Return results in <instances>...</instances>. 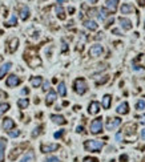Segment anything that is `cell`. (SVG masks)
<instances>
[{"label": "cell", "mask_w": 145, "mask_h": 162, "mask_svg": "<svg viewBox=\"0 0 145 162\" xmlns=\"http://www.w3.org/2000/svg\"><path fill=\"white\" fill-rule=\"evenodd\" d=\"M84 148H85V150L91 152V153H99L104 148V142L103 141H97V140H89L84 142Z\"/></svg>", "instance_id": "1"}, {"label": "cell", "mask_w": 145, "mask_h": 162, "mask_svg": "<svg viewBox=\"0 0 145 162\" xmlns=\"http://www.w3.org/2000/svg\"><path fill=\"white\" fill-rule=\"evenodd\" d=\"M73 89L77 94H84L87 91H88V85H87V81L84 79H77L73 83Z\"/></svg>", "instance_id": "2"}, {"label": "cell", "mask_w": 145, "mask_h": 162, "mask_svg": "<svg viewBox=\"0 0 145 162\" xmlns=\"http://www.w3.org/2000/svg\"><path fill=\"white\" fill-rule=\"evenodd\" d=\"M103 132V118L97 117L91 122V133L92 134H100Z\"/></svg>", "instance_id": "3"}, {"label": "cell", "mask_w": 145, "mask_h": 162, "mask_svg": "<svg viewBox=\"0 0 145 162\" xmlns=\"http://www.w3.org/2000/svg\"><path fill=\"white\" fill-rule=\"evenodd\" d=\"M103 53H104V48H103V45H100V44H95L89 49V56H92V57H99V56H101Z\"/></svg>", "instance_id": "4"}, {"label": "cell", "mask_w": 145, "mask_h": 162, "mask_svg": "<svg viewBox=\"0 0 145 162\" xmlns=\"http://www.w3.org/2000/svg\"><path fill=\"white\" fill-rule=\"evenodd\" d=\"M121 125V120L119 117H115V118H108L107 120V129L108 130H115L116 128H119Z\"/></svg>", "instance_id": "5"}, {"label": "cell", "mask_w": 145, "mask_h": 162, "mask_svg": "<svg viewBox=\"0 0 145 162\" xmlns=\"http://www.w3.org/2000/svg\"><path fill=\"white\" fill-rule=\"evenodd\" d=\"M60 146L57 144H41L40 146V150L41 153H52V152H56Z\"/></svg>", "instance_id": "6"}, {"label": "cell", "mask_w": 145, "mask_h": 162, "mask_svg": "<svg viewBox=\"0 0 145 162\" xmlns=\"http://www.w3.org/2000/svg\"><path fill=\"white\" fill-rule=\"evenodd\" d=\"M22 83V80H20L16 75H11V76H8L7 77V81H6V84H7V87H10V88H15V87H18V85Z\"/></svg>", "instance_id": "7"}, {"label": "cell", "mask_w": 145, "mask_h": 162, "mask_svg": "<svg viewBox=\"0 0 145 162\" xmlns=\"http://www.w3.org/2000/svg\"><path fill=\"white\" fill-rule=\"evenodd\" d=\"M99 112H100V104L97 101H92L89 106H88V113L89 114H97Z\"/></svg>", "instance_id": "8"}, {"label": "cell", "mask_w": 145, "mask_h": 162, "mask_svg": "<svg viewBox=\"0 0 145 162\" xmlns=\"http://www.w3.org/2000/svg\"><path fill=\"white\" fill-rule=\"evenodd\" d=\"M119 21H120V25H121L123 29H125V31L132 29V21H131L129 19H127V17H120Z\"/></svg>", "instance_id": "9"}, {"label": "cell", "mask_w": 145, "mask_h": 162, "mask_svg": "<svg viewBox=\"0 0 145 162\" xmlns=\"http://www.w3.org/2000/svg\"><path fill=\"white\" fill-rule=\"evenodd\" d=\"M116 112L119 113V114H123V116H125L129 113V105H128V102H123V104H120L117 109H116Z\"/></svg>", "instance_id": "10"}, {"label": "cell", "mask_w": 145, "mask_h": 162, "mask_svg": "<svg viewBox=\"0 0 145 162\" xmlns=\"http://www.w3.org/2000/svg\"><path fill=\"white\" fill-rule=\"evenodd\" d=\"M136 129H137V126H136L135 124L129 122V124H127L125 126H124V133L128 134V136H133L136 133Z\"/></svg>", "instance_id": "11"}, {"label": "cell", "mask_w": 145, "mask_h": 162, "mask_svg": "<svg viewBox=\"0 0 145 162\" xmlns=\"http://www.w3.org/2000/svg\"><path fill=\"white\" fill-rule=\"evenodd\" d=\"M14 126H15L14 120H12V118H4V121H3V129H4V130L10 132V130L14 129Z\"/></svg>", "instance_id": "12"}, {"label": "cell", "mask_w": 145, "mask_h": 162, "mask_svg": "<svg viewBox=\"0 0 145 162\" xmlns=\"http://www.w3.org/2000/svg\"><path fill=\"white\" fill-rule=\"evenodd\" d=\"M11 67H12V63H6V64H3V65L0 67V80L8 73V71L11 69Z\"/></svg>", "instance_id": "13"}, {"label": "cell", "mask_w": 145, "mask_h": 162, "mask_svg": "<svg viewBox=\"0 0 145 162\" xmlns=\"http://www.w3.org/2000/svg\"><path fill=\"white\" fill-rule=\"evenodd\" d=\"M51 120L53 121L55 124H57V125H65L67 124V120L64 118L63 116H59V114H52L51 116Z\"/></svg>", "instance_id": "14"}, {"label": "cell", "mask_w": 145, "mask_h": 162, "mask_svg": "<svg viewBox=\"0 0 145 162\" xmlns=\"http://www.w3.org/2000/svg\"><path fill=\"white\" fill-rule=\"evenodd\" d=\"M120 11H121V14H124V15L133 14V12H135V7L131 6V4H123L121 8H120Z\"/></svg>", "instance_id": "15"}, {"label": "cell", "mask_w": 145, "mask_h": 162, "mask_svg": "<svg viewBox=\"0 0 145 162\" xmlns=\"http://www.w3.org/2000/svg\"><path fill=\"white\" fill-rule=\"evenodd\" d=\"M56 101V93H55V91H49L48 92V94H47V97H45V104L47 105H52Z\"/></svg>", "instance_id": "16"}, {"label": "cell", "mask_w": 145, "mask_h": 162, "mask_svg": "<svg viewBox=\"0 0 145 162\" xmlns=\"http://www.w3.org/2000/svg\"><path fill=\"white\" fill-rule=\"evenodd\" d=\"M119 2H120V0H107V7H108V10H109L111 12H115L116 10H117Z\"/></svg>", "instance_id": "17"}, {"label": "cell", "mask_w": 145, "mask_h": 162, "mask_svg": "<svg viewBox=\"0 0 145 162\" xmlns=\"http://www.w3.org/2000/svg\"><path fill=\"white\" fill-rule=\"evenodd\" d=\"M84 27L88 28L89 31H96L99 25L96 21H93V20H85V21H84Z\"/></svg>", "instance_id": "18"}, {"label": "cell", "mask_w": 145, "mask_h": 162, "mask_svg": "<svg viewBox=\"0 0 145 162\" xmlns=\"http://www.w3.org/2000/svg\"><path fill=\"white\" fill-rule=\"evenodd\" d=\"M111 102H112V96H111V94H105V96L103 97V102H101V105H103L104 109H109V108H111Z\"/></svg>", "instance_id": "19"}, {"label": "cell", "mask_w": 145, "mask_h": 162, "mask_svg": "<svg viewBox=\"0 0 145 162\" xmlns=\"http://www.w3.org/2000/svg\"><path fill=\"white\" fill-rule=\"evenodd\" d=\"M19 47V39L18 37H14L10 41V52L11 53H14V52H16V49H18Z\"/></svg>", "instance_id": "20"}, {"label": "cell", "mask_w": 145, "mask_h": 162, "mask_svg": "<svg viewBox=\"0 0 145 162\" xmlns=\"http://www.w3.org/2000/svg\"><path fill=\"white\" fill-rule=\"evenodd\" d=\"M20 17H22V20H27L29 17V8L27 6L22 7V10H20Z\"/></svg>", "instance_id": "21"}, {"label": "cell", "mask_w": 145, "mask_h": 162, "mask_svg": "<svg viewBox=\"0 0 145 162\" xmlns=\"http://www.w3.org/2000/svg\"><path fill=\"white\" fill-rule=\"evenodd\" d=\"M55 11H56V14H57V17L60 19V20H64L65 19V11L63 10V7L61 6H56V8H55Z\"/></svg>", "instance_id": "22"}, {"label": "cell", "mask_w": 145, "mask_h": 162, "mask_svg": "<svg viewBox=\"0 0 145 162\" xmlns=\"http://www.w3.org/2000/svg\"><path fill=\"white\" fill-rule=\"evenodd\" d=\"M41 83H43V79L40 77V76H36V77H32L31 79V85L33 88H39L40 85H41Z\"/></svg>", "instance_id": "23"}, {"label": "cell", "mask_w": 145, "mask_h": 162, "mask_svg": "<svg viewBox=\"0 0 145 162\" xmlns=\"http://www.w3.org/2000/svg\"><path fill=\"white\" fill-rule=\"evenodd\" d=\"M6 145H7V141L2 138L0 140V162L4 161V149H6Z\"/></svg>", "instance_id": "24"}, {"label": "cell", "mask_w": 145, "mask_h": 162, "mask_svg": "<svg viewBox=\"0 0 145 162\" xmlns=\"http://www.w3.org/2000/svg\"><path fill=\"white\" fill-rule=\"evenodd\" d=\"M57 92H59V94H60V96L65 97V94H67V87H65V83H60V84H59V87H57Z\"/></svg>", "instance_id": "25"}, {"label": "cell", "mask_w": 145, "mask_h": 162, "mask_svg": "<svg viewBox=\"0 0 145 162\" xmlns=\"http://www.w3.org/2000/svg\"><path fill=\"white\" fill-rule=\"evenodd\" d=\"M28 105H29V100H28V98H20L18 101V106L20 109H27Z\"/></svg>", "instance_id": "26"}, {"label": "cell", "mask_w": 145, "mask_h": 162, "mask_svg": "<svg viewBox=\"0 0 145 162\" xmlns=\"http://www.w3.org/2000/svg\"><path fill=\"white\" fill-rule=\"evenodd\" d=\"M33 158H35V154H33V153H32V152H28L27 154L22 158V161H20V162H33Z\"/></svg>", "instance_id": "27"}, {"label": "cell", "mask_w": 145, "mask_h": 162, "mask_svg": "<svg viewBox=\"0 0 145 162\" xmlns=\"http://www.w3.org/2000/svg\"><path fill=\"white\" fill-rule=\"evenodd\" d=\"M10 110V104H7V102H2L0 104V117H2L4 113Z\"/></svg>", "instance_id": "28"}, {"label": "cell", "mask_w": 145, "mask_h": 162, "mask_svg": "<svg viewBox=\"0 0 145 162\" xmlns=\"http://www.w3.org/2000/svg\"><path fill=\"white\" fill-rule=\"evenodd\" d=\"M16 24H18V19H16V15H12L11 19L6 23V27H14V25H16Z\"/></svg>", "instance_id": "29"}, {"label": "cell", "mask_w": 145, "mask_h": 162, "mask_svg": "<svg viewBox=\"0 0 145 162\" xmlns=\"http://www.w3.org/2000/svg\"><path fill=\"white\" fill-rule=\"evenodd\" d=\"M20 150H22V149H20V148H16V149H14V150H12V152L10 153V160H12V161H14V160H16V158H18V156L20 154Z\"/></svg>", "instance_id": "30"}, {"label": "cell", "mask_w": 145, "mask_h": 162, "mask_svg": "<svg viewBox=\"0 0 145 162\" xmlns=\"http://www.w3.org/2000/svg\"><path fill=\"white\" fill-rule=\"evenodd\" d=\"M108 16V11L105 10V8H101V10L99 11V19L100 20H104Z\"/></svg>", "instance_id": "31"}, {"label": "cell", "mask_w": 145, "mask_h": 162, "mask_svg": "<svg viewBox=\"0 0 145 162\" xmlns=\"http://www.w3.org/2000/svg\"><path fill=\"white\" fill-rule=\"evenodd\" d=\"M136 109H137V110H144V109H145V101L144 100H139L137 102H136Z\"/></svg>", "instance_id": "32"}, {"label": "cell", "mask_w": 145, "mask_h": 162, "mask_svg": "<svg viewBox=\"0 0 145 162\" xmlns=\"http://www.w3.org/2000/svg\"><path fill=\"white\" fill-rule=\"evenodd\" d=\"M41 129H43V126H37V128H35V130L32 132V137H33V138H35V137H37V136L40 134V133H41Z\"/></svg>", "instance_id": "33"}, {"label": "cell", "mask_w": 145, "mask_h": 162, "mask_svg": "<svg viewBox=\"0 0 145 162\" xmlns=\"http://www.w3.org/2000/svg\"><path fill=\"white\" fill-rule=\"evenodd\" d=\"M8 133H10V136L12 137V138H16V137L20 136V130H18V129H15V130H10Z\"/></svg>", "instance_id": "34"}, {"label": "cell", "mask_w": 145, "mask_h": 162, "mask_svg": "<svg viewBox=\"0 0 145 162\" xmlns=\"http://www.w3.org/2000/svg\"><path fill=\"white\" fill-rule=\"evenodd\" d=\"M44 162H61V161H60L57 157H48V158L44 161Z\"/></svg>", "instance_id": "35"}, {"label": "cell", "mask_w": 145, "mask_h": 162, "mask_svg": "<svg viewBox=\"0 0 145 162\" xmlns=\"http://www.w3.org/2000/svg\"><path fill=\"white\" fill-rule=\"evenodd\" d=\"M108 80H109V76H104V79L99 80V81H96V84H97V85H100V84H105Z\"/></svg>", "instance_id": "36"}, {"label": "cell", "mask_w": 145, "mask_h": 162, "mask_svg": "<svg viewBox=\"0 0 145 162\" xmlns=\"http://www.w3.org/2000/svg\"><path fill=\"white\" fill-rule=\"evenodd\" d=\"M120 162H128V156L127 154H121V156H120Z\"/></svg>", "instance_id": "37"}, {"label": "cell", "mask_w": 145, "mask_h": 162, "mask_svg": "<svg viewBox=\"0 0 145 162\" xmlns=\"http://www.w3.org/2000/svg\"><path fill=\"white\" fill-rule=\"evenodd\" d=\"M84 162H99L97 158H91V157H87L85 160H84Z\"/></svg>", "instance_id": "38"}, {"label": "cell", "mask_w": 145, "mask_h": 162, "mask_svg": "<svg viewBox=\"0 0 145 162\" xmlns=\"http://www.w3.org/2000/svg\"><path fill=\"white\" fill-rule=\"evenodd\" d=\"M64 134V130H59V132H56L55 133V138H60V137H61Z\"/></svg>", "instance_id": "39"}, {"label": "cell", "mask_w": 145, "mask_h": 162, "mask_svg": "<svg viewBox=\"0 0 145 162\" xmlns=\"http://www.w3.org/2000/svg\"><path fill=\"white\" fill-rule=\"evenodd\" d=\"M139 118H140V122H141V124H145V114L139 116Z\"/></svg>", "instance_id": "40"}, {"label": "cell", "mask_w": 145, "mask_h": 162, "mask_svg": "<svg viewBox=\"0 0 145 162\" xmlns=\"http://www.w3.org/2000/svg\"><path fill=\"white\" fill-rule=\"evenodd\" d=\"M67 49H68V45H67V44L63 41V48H61V52H65Z\"/></svg>", "instance_id": "41"}, {"label": "cell", "mask_w": 145, "mask_h": 162, "mask_svg": "<svg viewBox=\"0 0 145 162\" xmlns=\"http://www.w3.org/2000/svg\"><path fill=\"white\" fill-rule=\"evenodd\" d=\"M76 132H77V133H83L84 132V128L83 126H77V128H76Z\"/></svg>", "instance_id": "42"}, {"label": "cell", "mask_w": 145, "mask_h": 162, "mask_svg": "<svg viewBox=\"0 0 145 162\" xmlns=\"http://www.w3.org/2000/svg\"><path fill=\"white\" fill-rule=\"evenodd\" d=\"M112 33H115V35H119V36H121V32H120L119 29H112Z\"/></svg>", "instance_id": "43"}, {"label": "cell", "mask_w": 145, "mask_h": 162, "mask_svg": "<svg viewBox=\"0 0 145 162\" xmlns=\"http://www.w3.org/2000/svg\"><path fill=\"white\" fill-rule=\"evenodd\" d=\"M137 2L140 7H145V0H137Z\"/></svg>", "instance_id": "44"}, {"label": "cell", "mask_w": 145, "mask_h": 162, "mask_svg": "<svg viewBox=\"0 0 145 162\" xmlns=\"http://www.w3.org/2000/svg\"><path fill=\"white\" fill-rule=\"evenodd\" d=\"M96 12H97L96 10H91L89 12H88V15H89V16H93V15H96Z\"/></svg>", "instance_id": "45"}, {"label": "cell", "mask_w": 145, "mask_h": 162, "mask_svg": "<svg viewBox=\"0 0 145 162\" xmlns=\"http://www.w3.org/2000/svg\"><path fill=\"white\" fill-rule=\"evenodd\" d=\"M121 137H123L121 133H117V134H116V140H117V141H121Z\"/></svg>", "instance_id": "46"}, {"label": "cell", "mask_w": 145, "mask_h": 162, "mask_svg": "<svg viewBox=\"0 0 145 162\" xmlns=\"http://www.w3.org/2000/svg\"><path fill=\"white\" fill-rule=\"evenodd\" d=\"M141 140L145 141V129H143V130H141Z\"/></svg>", "instance_id": "47"}, {"label": "cell", "mask_w": 145, "mask_h": 162, "mask_svg": "<svg viewBox=\"0 0 145 162\" xmlns=\"http://www.w3.org/2000/svg\"><path fill=\"white\" fill-rule=\"evenodd\" d=\"M68 2V0H57V3H59V6H61V4L63 3H67Z\"/></svg>", "instance_id": "48"}, {"label": "cell", "mask_w": 145, "mask_h": 162, "mask_svg": "<svg viewBox=\"0 0 145 162\" xmlns=\"http://www.w3.org/2000/svg\"><path fill=\"white\" fill-rule=\"evenodd\" d=\"M112 23H113V17H112V19L109 20V21H108V24H107V25H105V27L108 28V27H109V25H111V24H112Z\"/></svg>", "instance_id": "49"}, {"label": "cell", "mask_w": 145, "mask_h": 162, "mask_svg": "<svg viewBox=\"0 0 145 162\" xmlns=\"http://www.w3.org/2000/svg\"><path fill=\"white\" fill-rule=\"evenodd\" d=\"M22 93H23V94H28V89H23Z\"/></svg>", "instance_id": "50"}, {"label": "cell", "mask_w": 145, "mask_h": 162, "mask_svg": "<svg viewBox=\"0 0 145 162\" xmlns=\"http://www.w3.org/2000/svg\"><path fill=\"white\" fill-rule=\"evenodd\" d=\"M43 89H44V91H47V89H48V83L44 84V88H43Z\"/></svg>", "instance_id": "51"}, {"label": "cell", "mask_w": 145, "mask_h": 162, "mask_svg": "<svg viewBox=\"0 0 145 162\" xmlns=\"http://www.w3.org/2000/svg\"><path fill=\"white\" fill-rule=\"evenodd\" d=\"M96 2H97V0H89V3H92V4H95Z\"/></svg>", "instance_id": "52"}, {"label": "cell", "mask_w": 145, "mask_h": 162, "mask_svg": "<svg viewBox=\"0 0 145 162\" xmlns=\"http://www.w3.org/2000/svg\"><path fill=\"white\" fill-rule=\"evenodd\" d=\"M144 27H145V23H144Z\"/></svg>", "instance_id": "53"}]
</instances>
